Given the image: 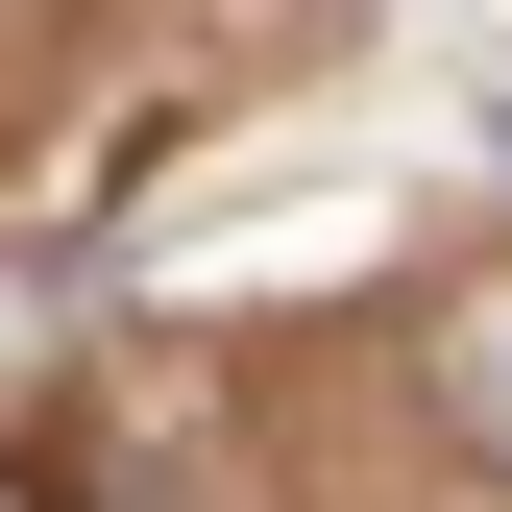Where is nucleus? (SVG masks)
<instances>
[{"instance_id":"nucleus-1","label":"nucleus","mask_w":512,"mask_h":512,"mask_svg":"<svg viewBox=\"0 0 512 512\" xmlns=\"http://www.w3.org/2000/svg\"><path fill=\"white\" fill-rule=\"evenodd\" d=\"M415 415H439V439H464V464H488V488H512V269H464V293H439V317H415Z\"/></svg>"}]
</instances>
